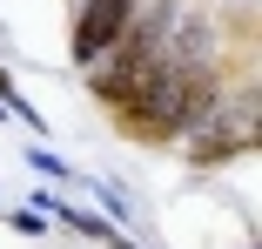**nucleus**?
<instances>
[{
	"mask_svg": "<svg viewBox=\"0 0 262 249\" xmlns=\"http://www.w3.org/2000/svg\"><path fill=\"white\" fill-rule=\"evenodd\" d=\"M222 88V74H202V68H182V61H148L141 81L128 88V101L115 108L128 121V135L141 141H182L195 128V115L208 108V94Z\"/></svg>",
	"mask_w": 262,
	"mask_h": 249,
	"instance_id": "nucleus-1",
	"label": "nucleus"
},
{
	"mask_svg": "<svg viewBox=\"0 0 262 249\" xmlns=\"http://www.w3.org/2000/svg\"><path fill=\"white\" fill-rule=\"evenodd\" d=\"M182 141L195 148L202 169L249 155V148H255V88H215V94H208V108L195 115V128H188Z\"/></svg>",
	"mask_w": 262,
	"mask_h": 249,
	"instance_id": "nucleus-2",
	"label": "nucleus"
},
{
	"mask_svg": "<svg viewBox=\"0 0 262 249\" xmlns=\"http://www.w3.org/2000/svg\"><path fill=\"white\" fill-rule=\"evenodd\" d=\"M135 7H141V0H74V68H81V74L128 34Z\"/></svg>",
	"mask_w": 262,
	"mask_h": 249,
	"instance_id": "nucleus-3",
	"label": "nucleus"
},
{
	"mask_svg": "<svg viewBox=\"0 0 262 249\" xmlns=\"http://www.w3.org/2000/svg\"><path fill=\"white\" fill-rule=\"evenodd\" d=\"M0 121H20V128H34V135L47 128V121H40V108H27V101H20V88H14L7 74H0Z\"/></svg>",
	"mask_w": 262,
	"mask_h": 249,
	"instance_id": "nucleus-4",
	"label": "nucleus"
},
{
	"mask_svg": "<svg viewBox=\"0 0 262 249\" xmlns=\"http://www.w3.org/2000/svg\"><path fill=\"white\" fill-rule=\"evenodd\" d=\"M94 195L108 202V222H115V229H121V222H135V195H128L121 182H108V175H101V182H94Z\"/></svg>",
	"mask_w": 262,
	"mask_h": 249,
	"instance_id": "nucleus-5",
	"label": "nucleus"
},
{
	"mask_svg": "<svg viewBox=\"0 0 262 249\" xmlns=\"http://www.w3.org/2000/svg\"><path fill=\"white\" fill-rule=\"evenodd\" d=\"M0 222L20 236H47V209H0Z\"/></svg>",
	"mask_w": 262,
	"mask_h": 249,
	"instance_id": "nucleus-6",
	"label": "nucleus"
},
{
	"mask_svg": "<svg viewBox=\"0 0 262 249\" xmlns=\"http://www.w3.org/2000/svg\"><path fill=\"white\" fill-rule=\"evenodd\" d=\"M27 162H34L40 175H54V182H68V175H74V169H68V162L54 155V148H34V155H27Z\"/></svg>",
	"mask_w": 262,
	"mask_h": 249,
	"instance_id": "nucleus-7",
	"label": "nucleus"
}]
</instances>
